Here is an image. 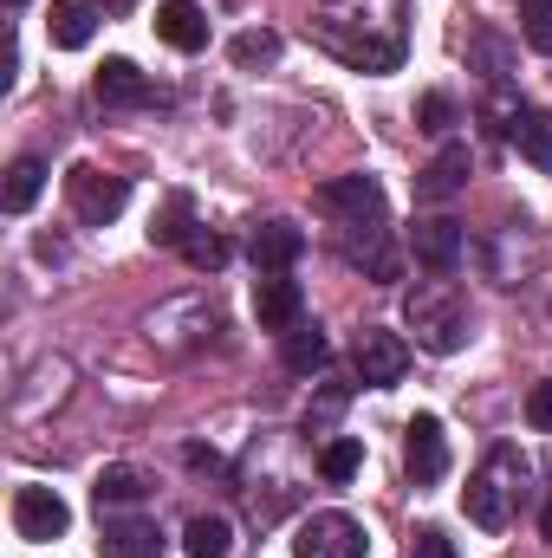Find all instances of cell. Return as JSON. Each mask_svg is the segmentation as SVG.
Returning a JSON list of instances; mask_svg holds the SVG:
<instances>
[{
  "label": "cell",
  "mask_w": 552,
  "mask_h": 558,
  "mask_svg": "<svg viewBox=\"0 0 552 558\" xmlns=\"http://www.w3.org/2000/svg\"><path fill=\"white\" fill-rule=\"evenodd\" d=\"M182 254H189L195 267H221V260H228V241H221L215 228H195V234L182 241Z\"/></svg>",
  "instance_id": "obj_25"
},
{
  "label": "cell",
  "mask_w": 552,
  "mask_h": 558,
  "mask_svg": "<svg viewBox=\"0 0 552 558\" xmlns=\"http://www.w3.org/2000/svg\"><path fill=\"white\" fill-rule=\"evenodd\" d=\"M286 364H292V371H319V364H325L319 325H292V331H286Z\"/></svg>",
  "instance_id": "obj_20"
},
{
  "label": "cell",
  "mask_w": 552,
  "mask_h": 558,
  "mask_svg": "<svg viewBox=\"0 0 552 558\" xmlns=\"http://www.w3.org/2000/svg\"><path fill=\"white\" fill-rule=\"evenodd\" d=\"M156 39L176 46V52H202V46H208L202 7H195V0H163V7H156Z\"/></svg>",
  "instance_id": "obj_11"
},
{
  "label": "cell",
  "mask_w": 552,
  "mask_h": 558,
  "mask_svg": "<svg viewBox=\"0 0 552 558\" xmlns=\"http://www.w3.org/2000/svg\"><path fill=\"white\" fill-rule=\"evenodd\" d=\"M404 371H410V344L384 325H364L358 331V377L371 390H391V384H404Z\"/></svg>",
  "instance_id": "obj_5"
},
{
  "label": "cell",
  "mask_w": 552,
  "mask_h": 558,
  "mask_svg": "<svg viewBox=\"0 0 552 558\" xmlns=\"http://www.w3.org/2000/svg\"><path fill=\"white\" fill-rule=\"evenodd\" d=\"M228 52H235V65H267V59H279V33H241Z\"/></svg>",
  "instance_id": "obj_24"
},
{
  "label": "cell",
  "mask_w": 552,
  "mask_h": 558,
  "mask_svg": "<svg viewBox=\"0 0 552 558\" xmlns=\"http://www.w3.org/2000/svg\"><path fill=\"white\" fill-rule=\"evenodd\" d=\"M364 526L351 513H312L292 539V558H364Z\"/></svg>",
  "instance_id": "obj_4"
},
{
  "label": "cell",
  "mask_w": 552,
  "mask_h": 558,
  "mask_svg": "<svg viewBox=\"0 0 552 558\" xmlns=\"http://www.w3.org/2000/svg\"><path fill=\"white\" fill-rule=\"evenodd\" d=\"M65 195H72V215H79L85 228H105V221H118V215H124L131 182H124V175H111V169L79 162V169L65 175Z\"/></svg>",
  "instance_id": "obj_3"
},
{
  "label": "cell",
  "mask_w": 552,
  "mask_h": 558,
  "mask_svg": "<svg viewBox=\"0 0 552 558\" xmlns=\"http://www.w3.org/2000/svg\"><path fill=\"white\" fill-rule=\"evenodd\" d=\"M514 143H520V156H527L533 169H552V118H547V111L514 118Z\"/></svg>",
  "instance_id": "obj_18"
},
{
  "label": "cell",
  "mask_w": 552,
  "mask_h": 558,
  "mask_svg": "<svg viewBox=\"0 0 552 558\" xmlns=\"http://www.w3.org/2000/svg\"><path fill=\"white\" fill-rule=\"evenodd\" d=\"M527 487V461L514 454V448H494L488 454V468L468 481V494H461V507H468V520L481 526V533H501L507 526V513H514V494Z\"/></svg>",
  "instance_id": "obj_2"
},
{
  "label": "cell",
  "mask_w": 552,
  "mask_h": 558,
  "mask_svg": "<svg viewBox=\"0 0 552 558\" xmlns=\"http://www.w3.org/2000/svg\"><path fill=\"white\" fill-rule=\"evenodd\" d=\"M527 422L533 428H552V384H533L527 390Z\"/></svg>",
  "instance_id": "obj_27"
},
{
  "label": "cell",
  "mask_w": 552,
  "mask_h": 558,
  "mask_svg": "<svg viewBox=\"0 0 552 558\" xmlns=\"http://www.w3.org/2000/svg\"><path fill=\"white\" fill-rule=\"evenodd\" d=\"M46 33H52L59 52H79V46H92V33H98V7H92V0H52Z\"/></svg>",
  "instance_id": "obj_14"
},
{
  "label": "cell",
  "mask_w": 552,
  "mask_h": 558,
  "mask_svg": "<svg viewBox=\"0 0 552 558\" xmlns=\"http://www.w3.org/2000/svg\"><path fill=\"white\" fill-rule=\"evenodd\" d=\"M13 7H20V0H13Z\"/></svg>",
  "instance_id": "obj_31"
},
{
  "label": "cell",
  "mask_w": 552,
  "mask_h": 558,
  "mask_svg": "<svg viewBox=\"0 0 552 558\" xmlns=\"http://www.w3.org/2000/svg\"><path fill=\"white\" fill-rule=\"evenodd\" d=\"M404 318H410L416 344L435 351V357L468 344V305H461L455 279H416V292L404 299Z\"/></svg>",
  "instance_id": "obj_1"
},
{
  "label": "cell",
  "mask_w": 552,
  "mask_h": 558,
  "mask_svg": "<svg viewBox=\"0 0 552 558\" xmlns=\"http://www.w3.org/2000/svg\"><path fill=\"white\" fill-rule=\"evenodd\" d=\"M520 39L533 52H552V0H520Z\"/></svg>",
  "instance_id": "obj_22"
},
{
  "label": "cell",
  "mask_w": 552,
  "mask_h": 558,
  "mask_svg": "<svg viewBox=\"0 0 552 558\" xmlns=\"http://www.w3.org/2000/svg\"><path fill=\"white\" fill-rule=\"evenodd\" d=\"M461 182H468V143H442L435 162L416 175V195H422V202H448Z\"/></svg>",
  "instance_id": "obj_13"
},
{
  "label": "cell",
  "mask_w": 552,
  "mask_h": 558,
  "mask_svg": "<svg viewBox=\"0 0 552 558\" xmlns=\"http://www.w3.org/2000/svg\"><path fill=\"white\" fill-rule=\"evenodd\" d=\"M416 558H455V546H448V533H416Z\"/></svg>",
  "instance_id": "obj_28"
},
{
  "label": "cell",
  "mask_w": 552,
  "mask_h": 558,
  "mask_svg": "<svg viewBox=\"0 0 552 558\" xmlns=\"http://www.w3.org/2000/svg\"><path fill=\"white\" fill-rule=\"evenodd\" d=\"M182 553L189 558H228L235 553V526H228L221 513H195V520L182 526Z\"/></svg>",
  "instance_id": "obj_16"
},
{
  "label": "cell",
  "mask_w": 552,
  "mask_h": 558,
  "mask_svg": "<svg viewBox=\"0 0 552 558\" xmlns=\"http://www.w3.org/2000/svg\"><path fill=\"white\" fill-rule=\"evenodd\" d=\"M248 254H254V267H261V274H286V267L305 254V234H299L292 221H261V228H254V241H248Z\"/></svg>",
  "instance_id": "obj_12"
},
{
  "label": "cell",
  "mask_w": 552,
  "mask_h": 558,
  "mask_svg": "<svg viewBox=\"0 0 552 558\" xmlns=\"http://www.w3.org/2000/svg\"><path fill=\"white\" fill-rule=\"evenodd\" d=\"M299 279L286 274H261L254 279V318H261V331H292L299 325Z\"/></svg>",
  "instance_id": "obj_10"
},
{
  "label": "cell",
  "mask_w": 552,
  "mask_h": 558,
  "mask_svg": "<svg viewBox=\"0 0 552 558\" xmlns=\"http://www.w3.org/2000/svg\"><path fill=\"white\" fill-rule=\"evenodd\" d=\"M98 98L105 105H149L156 92H149V78H143L131 59H105L98 65Z\"/></svg>",
  "instance_id": "obj_15"
},
{
  "label": "cell",
  "mask_w": 552,
  "mask_h": 558,
  "mask_svg": "<svg viewBox=\"0 0 552 558\" xmlns=\"http://www.w3.org/2000/svg\"><path fill=\"white\" fill-rule=\"evenodd\" d=\"M404 435H410V441H404L410 481H416V487H435V481L448 474V435H442V422H435V416H416Z\"/></svg>",
  "instance_id": "obj_8"
},
{
  "label": "cell",
  "mask_w": 552,
  "mask_h": 558,
  "mask_svg": "<svg viewBox=\"0 0 552 558\" xmlns=\"http://www.w3.org/2000/svg\"><path fill=\"white\" fill-rule=\"evenodd\" d=\"M149 553V526L124 520V526H105V558H143Z\"/></svg>",
  "instance_id": "obj_23"
},
{
  "label": "cell",
  "mask_w": 552,
  "mask_h": 558,
  "mask_svg": "<svg viewBox=\"0 0 552 558\" xmlns=\"http://www.w3.org/2000/svg\"><path fill=\"white\" fill-rule=\"evenodd\" d=\"M39 189H46V162H39V156H20V162L7 169V189H0V208H7V215H26V208L39 202Z\"/></svg>",
  "instance_id": "obj_17"
},
{
  "label": "cell",
  "mask_w": 552,
  "mask_h": 558,
  "mask_svg": "<svg viewBox=\"0 0 552 558\" xmlns=\"http://www.w3.org/2000/svg\"><path fill=\"white\" fill-rule=\"evenodd\" d=\"M143 494H149V481H143L137 468H124V461L98 474V507H137Z\"/></svg>",
  "instance_id": "obj_19"
},
{
  "label": "cell",
  "mask_w": 552,
  "mask_h": 558,
  "mask_svg": "<svg viewBox=\"0 0 552 558\" xmlns=\"http://www.w3.org/2000/svg\"><path fill=\"white\" fill-rule=\"evenodd\" d=\"M65 526H72V507L52 487H20L13 494V533L20 539H59Z\"/></svg>",
  "instance_id": "obj_6"
},
{
  "label": "cell",
  "mask_w": 552,
  "mask_h": 558,
  "mask_svg": "<svg viewBox=\"0 0 552 558\" xmlns=\"http://www.w3.org/2000/svg\"><path fill=\"white\" fill-rule=\"evenodd\" d=\"M319 202H325L332 215H345L351 228L384 221V189H377V175H338V182H325V189H319Z\"/></svg>",
  "instance_id": "obj_7"
},
{
  "label": "cell",
  "mask_w": 552,
  "mask_h": 558,
  "mask_svg": "<svg viewBox=\"0 0 552 558\" xmlns=\"http://www.w3.org/2000/svg\"><path fill=\"white\" fill-rule=\"evenodd\" d=\"M189 468H208V474H221V454H215V448H189Z\"/></svg>",
  "instance_id": "obj_29"
},
{
  "label": "cell",
  "mask_w": 552,
  "mask_h": 558,
  "mask_svg": "<svg viewBox=\"0 0 552 558\" xmlns=\"http://www.w3.org/2000/svg\"><path fill=\"white\" fill-rule=\"evenodd\" d=\"M416 124H422L429 137H448V124H455V105H448L442 92H429V98L416 105Z\"/></svg>",
  "instance_id": "obj_26"
},
{
  "label": "cell",
  "mask_w": 552,
  "mask_h": 558,
  "mask_svg": "<svg viewBox=\"0 0 552 558\" xmlns=\"http://www.w3.org/2000/svg\"><path fill=\"white\" fill-rule=\"evenodd\" d=\"M410 254L429 267V274H448L455 260H461V228L448 221V215H422L410 228Z\"/></svg>",
  "instance_id": "obj_9"
},
{
  "label": "cell",
  "mask_w": 552,
  "mask_h": 558,
  "mask_svg": "<svg viewBox=\"0 0 552 558\" xmlns=\"http://www.w3.org/2000/svg\"><path fill=\"white\" fill-rule=\"evenodd\" d=\"M358 468H364V441H358V435H345V441H332V448L319 454V474H325V481H351Z\"/></svg>",
  "instance_id": "obj_21"
},
{
  "label": "cell",
  "mask_w": 552,
  "mask_h": 558,
  "mask_svg": "<svg viewBox=\"0 0 552 558\" xmlns=\"http://www.w3.org/2000/svg\"><path fill=\"white\" fill-rule=\"evenodd\" d=\"M540 533H547V546H552V507H547V513H540Z\"/></svg>",
  "instance_id": "obj_30"
}]
</instances>
